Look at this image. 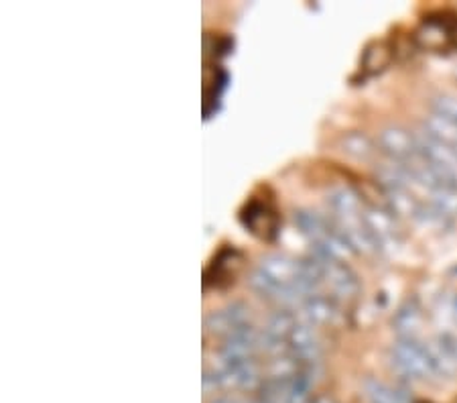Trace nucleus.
<instances>
[{
  "label": "nucleus",
  "mask_w": 457,
  "mask_h": 403,
  "mask_svg": "<svg viewBox=\"0 0 457 403\" xmlns=\"http://www.w3.org/2000/svg\"><path fill=\"white\" fill-rule=\"evenodd\" d=\"M240 222L245 229L261 240H275L281 231V212L275 202V196L269 188H261L245 202L240 210Z\"/></svg>",
  "instance_id": "2"
},
{
  "label": "nucleus",
  "mask_w": 457,
  "mask_h": 403,
  "mask_svg": "<svg viewBox=\"0 0 457 403\" xmlns=\"http://www.w3.org/2000/svg\"><path fill=\"white\" fill-rule=\"evenodd\" d=\"M245 265V255L234 245H224L213 255V259L204 271V290H224L236 281Z\"/></svg>",
  "instance_id": "5"
},
{
  "label": "nucleus",
  "mask_w": 457,
  "mask_h": 403,
  "mask_svg": "<svg viewBox=\"0 0 457 403\" xmlns=\"http://www.w3.org/2000/svg\"><path fill=\"white\" fill-rule=\"evenodd\" d=\"M393 62V51L386 46L385 41H376L370 47L366 49L364 60H362V70L368 76H374V73H380L386 70V65Z\"/></svg>",
  "instance_id": "8"
},
{
  "label": "nucleus",
  "mask_w": 457,
  "mask_h": 403,
  "mask_svg": "<svg viewBox=\"0 0 457 403\" xmlns=\"http://www.w3.org/2000/svg\"><path fill=\"white\" fill-rule=\"evenodd\" d=\"M417 43L435 54L457 49V14L439 13L427 17L417 31Z\"/></svg>",
  "instance_id": "4"
},
{
  "label": "nucleus",
  "mask_w": 457,
  "mask_h": 403,
  "mask_svg": "<svg viewBox=\"0 0 457 403\" xmlns=\"http://www.w3.org/2000/svg\"><path fill=\"white\" fill-rule=\"evenodd\" d=\"M452 314H453V320H455V324H457V298L453 299V306H452Z\"/></svg>",
  "instance_id": "12"
},
{
  "label": "nucleus",
  "mask_w": 457,
  "mask_h": 403,
  "mask_svg": "<svg viewBox=\"0 0 457 403\" xmlns=\"http://www.w3.org/2000/svg\"><path fill=\"white\" fill-rule=\"evenodd\" d=\"M393 363L404 377L412 381H427V383H437L444 381L439 375L437 365L427 344L417 339H399L393 344Z\"/></svg>",
  "instance_id": "3"
},
{
  "label": "nucleus",
  "mask_w": 457,
  "mask_h": 403,
  "mask_svg": "<svg viewBox=\"0 0 457 403\" xmlns=\"http://www.w3.org/2000/svg\"><path fill=\"white\" fill-rule=\"evenodd\" d=\"M455 78H457V70H455Z\"/></svg>",
  "instance_id": "13"
},
{
  "label": "nucleus",
  "mask_w": 457,
  "mask_h": 403,
  "mask_svg": "<svg viewBox=\"0 0 457 403\" xmlns=\"http://www.w3.org/2000/svg\"><path fill=\"white\" fill-rule=\"evenodd\" d=\"M250 288L258 296L283 306H301L309 293L305 259L289 255H267L250 273Z\"/></svg>",
  "instance_id": "1"
},
{
  "label": "nucleus",
  "mask_w": 457,
  "mask_h": 403,
  "mask_svg": "<svg viewBox=\"0 0 457 403\" xmlns=\"http://www.w3.org/2000/svg\"><path fill=\"white\" fill-rule=\"evenodd\" d=\"M366 395L370 403H407L399 390L376 379L366 381Z\"/></svg>",
  "instance_id": "10"
},
{
  "label": "nucleus",
  "mask_w": 457,
  "mask_h": 403,
  "mask_svg": "<svg viewBox=\"0 0 457 403\" xmlns=\"http://www.w3.org/2000/svg\"><path fill=\"white\" fill-rule=\"evenodd\" d=\"M342 147H344V151L348 153V155L356 157V159H362V161L372 159L376 153H380L378 145H374L370 139H368L362 133H352L348 137H344Z\"/></svg>",
  "instance_id": "9"
},
{
  "label": "nucleus",
  "mask_w": 457,
  "mask_h": 403,
  "mask_svg": "<svg viewBox=\"0 0 457 403\" xmlns=\"http://www.w3.org/2000/svg\"><path fill=\"white\" fill-rule=\"evenodd\" d=\"M378 151L388 161L404 164L419 151V137L403 127H386L378 135Z\"/></svg>",
  "instance_id": "6"
},
{
  "label": "nucleus",
  "mask_w": 457,
  "mask_h": 403,
  "mask_svg": "<svg viewBox=\"0 0 457 403\" xmlns=\"http://www.w3.org/2000/svg\"><path fill=\"white\" fill-rule=\"evenodd\" d=\"M421 322H423L421 306H419L415 299H409V302L396 312V318H395V330L396 334H399V339H417Z\"/></svg>",
  "instance_id": "7"
},
{
  "label": "nucleus",
  "mask_w": 457,
  "mask_h": 403,
  "mask_svg": "<svg viewBox=\"0 0 457 403\" xmlns=\"http://www.w3.org/2000/svg\"><path fill=\"white\" fill-rule=\"evenodd\" d=\"M431 110H433V113L445 116V119L453 121L457 124V98L455 97H447V94H444V97L433 98Z\"/></svg>",
  "instance_id": "11"
}]
</instances>
